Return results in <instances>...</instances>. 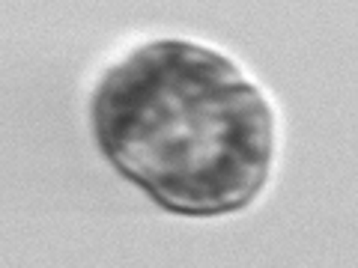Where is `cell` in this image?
<instances>
[{
  "label": "cell",
  "mask_w": 358,
  "mask_h": 268,
  "mask_svg": "<svg viewBox=\"0 0 358 268\" xmlns=\"http://www.w3.org/2000/svg\"><path fill=\"white\" fill-rule=\"evenodd\" d=\"M96 131L122 173L167 209H242L266 179L272 119L230 60L194 45H150L99 89Z\"/></svg>",
  "instance_id": "obj_1"
}]
</instances>
